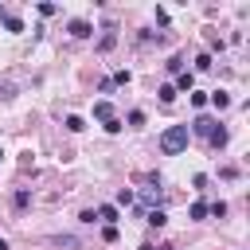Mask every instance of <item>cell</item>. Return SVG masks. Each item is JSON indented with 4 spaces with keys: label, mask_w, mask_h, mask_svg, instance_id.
I'll list each match as a JSON object with an SVG mask.
<instances>
[{
    "label": "cell",
    "mask_w": 250,
    "mask_h": 250,
    "mask_svg": "<svg viewBox=\"0 0 250 250\" xmlns=\"http://www.w3.org/2000/svg\"><path fill=\"white\" fill-rule=\"evenodd\" d=\"M188 141H191V129H188V125H168V129L160 133V152H164V156H176V152L188 148Z\"/></svg>",
    "instance_id": "6da1fadb"
},
{
    "label": "cell",
    "mask_w": 250,
    "mask_h": 250,
    "mask_svg": "<svg viewBox=\"0 0 250 250\" xmlns=\"http://www.w3.org/2000/svg\"><path fill=\"white\" fill-rule=\"evenodd\" d=\"M66 31H70L74 39H90V35H94V27H90L86 20H70V23H66Z\"/></svg>",
    "instance_id": "7a4b0ae2"
},
{
    "label": "cell",
    "mask_w": 250,
    "mask_h": 250,
    "mask_svg": "<svg viewBox=\"0 0 250 250\" xmlns=\"http://www.w3.org/2000/svg\"><path fill=\"white\" fill-rule=\"evenodd\" d=\"M215 125H219V121H211V117H207V113H199V117H195V121H191V129H195V133H199V137H211V133H215Z\"/></svg>",
    "instance_id": "3957f363"
},
{
    "label": "cell",
    "mask_w": 250,
    "mask_h": 250,
    "mask_svg": "<svg viewBox=\"0 0 250 250\" xmlns=\"http://www.w3.org/2000/svg\"><path fill=\"white\" fill-rule=\"evenodd\" d=\"M94 117H98L102 125H109V121H117V117H113V105H109V102H94Z\"/></svg>",
    "instance_id": "277c9868"
},
{
    "label": "cell",
    "mask_w": 250,
    "mask_h": 250,
    "mask_svg": "<svg viewBox=\"0 0 250 250\" xmlns=\"http://www.w3.org/2000/svg\"><path fill=\"white\" fill-rule=\"evenodd\" d=\"M113 43H117V23H105V27H102V43H98V47H102V51H109Z\"/></svg>",
    "instance_id": "5b68a950"
},
{
    "label": "cell",
    "mask_w": 250,
    "mask_h": 250,
    "mask_svg": "<svg viewBox=\"0 0 250 250\" xmlns=\"http://www.w3.org/2000/svg\"><path fill=\"white\" fill-rule=\"evenodd\" d=\"M94 215H98V219H102L105 227H113V223H117V207H113V203H102V207H98Z\"/></svg>",
    "instance_id": "8992f818"
},
{
    "label": "cell",
    "mask_w": 250,
    "mask_h": 250,
    "mask_svg": "<svg viewBox=\"0 0 250 250\" xmlns=\"http://www.w3.org/2000/svg\"><path fill=\"white\" fill-rule=\"evenodd\" d=\"M145 223H148V227H164V223H168V215H164L160 207H148V211H145Z\"/></svg>",
    "instance_id": "52a82bcc"
},
{
    "label": "cell",
    "mask_w": 250,
    "mask_h": 250,
    "mask_svg": "<svg viewBox=\"0 0 250 250\" xmlns=\"http://www.w3.org/2000/svg\"><path fill=\"white\" fill-rule=\"evenodd\" d=\"M191 86H195V74H191V70H180V78H176L172 90H188V94H191Z\"/></svg>",
    "instance_id": "ba28073f"
},
{
    "label": "cell",
    "mask_w": 250,
    "mask_h": 250,
    "mask_svg": "<svg viewBox=\"0 0 250 250\" xmlns=\"http://www.w3.org/2000/svg\"><path fill=\"white\" fill-rule=\"evenodd\" d=\"M207 141H211L215 148H223V145H227V129H223V125H215V133H211Z\"/></svg>",
    "instance_id": "9c48e42d"
},
{
    "label": "cell",
    "mask_w": 250,
    "mask_h": 250,
    "mask_svg": "<svg viewBox=\"0 0 250 250\" xmlns=\"http://www.w3.org/2000/svg\"><path fill=\"white\" fill-rule=\"evenodd\" d=\"M66 129H70V133H82V129H86V121H82L78 113H70V117H66Z\"/></svg>",
    "instance_id": "30bf717a"
},
{
    "label": "cell",
    "mask_w": 250,
    "mask_h": 250,
    "mask_svg": "<svg viewBox=\"0 0 250 250\" xmlns=\"http://www.w3.org/2000/svg\"><path fill=\"white\" fill-rule=\"evenodd\" d=\"M207 215H215V219H223V215H227V203H223V199H215V203H207Z\"/></svg>",
    "instance_id": "8fae6325"
},
{
    "label": "cell",
    "mask_w": 250,
    "mask_h": 250,
    "mask_svg": "<svg viewBox=\"0 0 250 250\" xmlns=\"http://www.w3.org/2000/svg\"><path fill=\"white\" fill-rule=\"evenodd\" d=\"M156 94H160V102H164V105H172V102H176V90H172V86H160Z\"/></svg>",
    "instance_id": "7c38bea8"
},
{
    "label": "cell",
    "mask_w": 250,
    "mask_h": 250,
    "mask_svg": "<svg viewBox=\"0 0 250 250\" xmlns=\"http://www.w3.org/2000/svg\"><path fill=\"white\" fill-rule=\"evenodd\" d=\"M211 102H215V109H227V105H230V98H227L223 90H215V94H211Z\"/></svg>",
    "instance_id": "4fadbf2b"
},
{
    "label": "cell",
    "mask_w": 250,
    "mask_h": 250,
    "mask_svg": "<svg viewBox=\"0 0 250 250\" xmlns=\"http://www.w3.org/2000/svg\"><path fill=\"white\" fill-rule=\"evenodd\" d=\"M191 219H207V203H203V199L191 203Z\"/></svg>",
    "instance_id": "5bb4252c"
},
{
    "label": "cell",
    "mask_w": 250,
    "mask_h": 250,
    "mask_svg": "<svg viewBox=\"0 0 250 250\" xmlns=\"http://www.w3.org/2000/svg\"><path fill=\"white\" fill-rule=\"evenodd\" d=\"M12 203H16V207H20V211H23V207H27V203H31V195H27V191H23V188H20V191H16V199H12Z\"/></svg>",
    "instance_id": "9a60e30c"
},
{
    "label": "cell",
    "mask_w": 250,
    "mask_h": 250,
    "mask_svg": "<svg viewBox=\"0 0 250 250\" xmlns=\"http://www.w3.org/2000/svg\"><path fill=\"white\" fill-rule=\"evenodd\" d=\"M164 66H168V70H172V74H180V70H184V59H180V55H176V59H168V62H164Z\"/></svg>",
    "instance_id": "2e32d148"
},
{
    "label": "cell",
    "mask_w": 250,
    "mask_h": 250,
    "mask_svg": "<svg viewBox=\"0 0 250 250\" xmlns=\"http://www.w3.org/2000/svg\"><path fill=\"white\" fill-rule=\"evenodd\" d=\"M195 70H211V55H199L195 59Z\"/></svg>",
    "instance_id": "e0dca14e"
},
{
    "label": "cell",
    "mask_w": 250,
    "mask_h": 250,
    "mask_svg": "<svg viewBox=\"0 0 250 250\" xmlns=\"http://www.w3.org/2000/svg\"><path fill=\"white\" fill-rule=\"evenodd\" d=\"M0 250H8V242H4V238H0Z\"/></svg>",
    "instance_id": "ac0fdd59"
}]
</instances>
